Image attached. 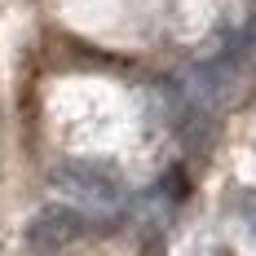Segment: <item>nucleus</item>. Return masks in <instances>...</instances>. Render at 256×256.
Segmentation results:
<instances>
[{
    "instance_id": "1",
    "label": "nucleus",
    "mask_w": 256,
    "mask_h": 256,
    "mask_svg": "<svg viewBox=\"0 0 256 256\" xmlns=\"http://www.w3.org/2000/svg\"><path fill=\"white\" fill-rule=\"evenodd\" d=\"M76 230H80V221L71 216V212H44V216L36 221V230H31V234H36V243L44 248V243H66Z\"/></svg>"
}]
</instances>
